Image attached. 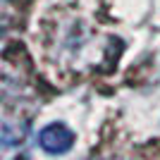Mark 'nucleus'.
<instances>
[{"mask_svg":"<svg viewBox=\"0 0 160 160\" xmlns=\"http://www.w3.org/2000/svg\"><path fill=\"white\" fill-rule=\"evenodd\" d=\"M38 146L50 155H62L67 153L69 148L74 146V134L60 124V122H53V124H48V127L41 129L38 134Z\"/></svg>","mask_w":160,"mask_h":160,"instance_id":"nucleus-1","label":"nucleus"},{"mask_svg":"<svg viewBox=\"0 0 160 160\" xmlns=\"http://www.w3.org/2000/svg\"><path fill=\"white\" fill-rule=\"evenodd\" d=\"M5 2H10V0H5Z\"/></svg>","mask_w":160,"mask_h":160,"instance_id":"nucleus-2","label":"nucleus"}]
</instances>
